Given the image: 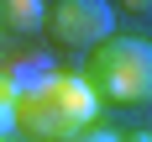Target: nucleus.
I'll list each match as a JSON object with an SVG mask.
<instances>
[{"label":"nucleus","mask_w":152,"mask_h":142,"mask_svg":"<svg viewBox=\"0 0 152 142\" xmlns=\"http://www.w3.org/2000/svg\"><path fill=\"white\" fill-rule=\"evenodd\" d=\"M16 126V90H11V79L0 74V137Z\"/></svg>","instance_id":"obj_6"},{"label":"nucleus","mask_w":152,"mask_h":142,"mask_svg":"<svg viewBox=\"0 0 152 142\" xmlns=\"http://www.w3.org/2000/svg\"><path fill=\"white\" fill-rule=\"evenodd\" d=\"M0 74L11 79V90L21 95V90H31L37 79H47V74H58V63L47 58V53H11V58L0 63Z\"/></svg>","instance_id":"obj_4"},{"label":"nucleus","mask_w":152,"mask_h":142,"mask_svg":"<svg viewBox=\"0 0 152 142\" xmlns=\"http://www.w3.org/2000/svg\"><path fill=\"white\" fill-rule=\"evenodd\" d=\"M79 74L94 90V100L142 105V100H152V42H142V37H105Z\"/></svg>","instance_id":"obj_2"},{"label":"nucleus","mask_w":152,"mask_h":142,"mask_svg":"<svg viewBox=\"0 0 152 142\" xmlns=\"http://www.w3.org/2000/svg\"><path fill=\"white\" fill-rule=\"evenodd\" d=\"M42 0H0V32L5 37H31L42 32Z\"/></svg>","instance_id":"obj_5"},{"label":"nucleus","mask_w":152,"mask_h":142,"mask_svg":"<svg viewBox=\"0 0 152 142\" xmlns=\"http://www.w3.org/2000/svg\"><path fill=\"white\" fill-rule=\"evenodd\" d=\"M42 37L53 47L94 53L105 37H115V5L110 0H53L42 11Z\"/></svg>","instance_id":"obj_3"},{"label":"nucleus","mask_w":152,"mask_h":142,"mask_svg":"<svg viewBox=\"0 0 152 142\" xmlns=\"http://www.w3.org/2000/svg\"><path fill=\"white\" fill-rule=\"evenodd\" d=\"M94 116H100V100L74 68H58L16 95V126L31 142H74L84 126H94Z\"/></svg>","instance_id":"obj_1"},{"label":"nucleus","mask_w":152,"mask_h":142,"mask_svg":"<svg viewBox=\"0 0 152 142\" xmlns=\"http://www.w3.org/2000/svg\"><path fill=\"white\" fill-rule=\"evenodd\" d=\"M74 142H121V137H115V132H105V126H84Z\"/></svg>","instance_id":"obj_8"},{"label":"nucleus","mask_w":152,"mask_h":142,"mask_svg":"<svg viewBox=\"0 0 152 142\" xmlns=\"http://www.w3.org/2000/svg\"><path fill=\"white\" fill-rule=\"evenodd\" d=\"M0 142H5V137H0Z\"/></svg>","instance_id":"obj_10"},{"label":"nucleus","mask_w":152,"mask_h":142,"mask_svg":"<svg viewBox=\"0 0 152 142\" xmlns=\"http://www.w3.org/2000/svg\"><path fill=\"white\" fill-rule=\"evenodd\" d=\"M121 142H152V137H147V132H131V137H121Z\"/></svg>","instance_id":"obj_9"},{"label":"nucleus","mask_w":152,"mask_h":142,"mask_svg":"<svg viewBox=\"0 0 152 142\" xmlns=\"http://www.w3.org/2000/svg\"><path fill=\"white\" fill-rule=\"evenodd\" d=\"M115 11H126V16H152V0H110Z\"/></svg>","instance_id":"obj_7"}]
</instances>
